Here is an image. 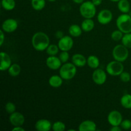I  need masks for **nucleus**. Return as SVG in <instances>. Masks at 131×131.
Returning a JSON list of instances; mask_svg holds the SVG:
<instances>
[{
  "label": "nucleus",
  "mask_w": 131,
  "mask_h": 131,
  "mask_svg": "<svg viewBox=\"0 0 131 131\" xmlns=\"http://www.w3.org/2000/svg\"><path fill=\"white\" fill-rule=\"evenodd\" d=\"M33 47L36 51H43L46 50L50 44L49 38L43 32H37L33 35L31 40Z\"/></svg>",
  "instance_id": "nucleus-1"
},
{
  "label": "nucleus",
  "mask_w": 131,
  "mask_h": 131,
  "mask_svg": "<svg viewBox=\"0 0 131 131\" xmlns=\"http://www.w3.org/2000/svg\"><path fill=\"white\" fill-rule=\"evenodd\" d=\"M116 26L124 34L131 33V16L127 14H123L116 20Z\"/></svg>",
  "instance_id": "nucleus-2"
},
{
  "label": "nucleus",
  "mask_w": 131,
  "mask_h": 131,
  "mask_svg": "<svg viewBox=\"0 0 131 131\" xmlns=\"http://www.w3.org/2000/svg\"><path fill=\"white\" fill-rule=\"evenodd\" d=\"M77 67L74 63H65L61 65L60 69V75L64 80L72 79L77 73Z\"/></svg>",
  "instance_id": "nucleus-3"
},
{
  "label": "nucleus",
  "mask_w": 131,
  "mask_h": 131,
  "mask_svg": "<svg viewBox=\"0 0 131 131\" xmlns=\"http://www.w3.org/2000/svg\"><path fill=\"white\" fill-rule=\"evenodd\" d=\"M95 6L92 1H84L79 7L81 15L85 19H92L96 14Z\"/></svg>",
  "instance_id": "nucleus-4"
},
{
  "label": "nucleus",
  "mask_w": 131,
  "mask_h": 131,
  "mask_svg": "<svg viewBox=\"0 0 131 131\" xmlns=\"http://www.w3.org/2000/svg\"><path fill=\"white\" fill-rule=\"evenodd\" d=\"M112 54L115 60L124 62L129 57V50L123 44L117 45L113 49Z\"/></svg>",
  "instance_id": "nucleus-5"
},
{
  "label": "nucleus",
  "mask_w": 131,
  "mask_h": 131,
  "mask_svg": "<svg viewBox=\"0 0 131 131\" xmlns=\"http://www.w3.org/2000/svg\"><path fill=\"white\" fill-rule=\"evenodd\" d=\"M122 63V62L116 61V60L109 63L106 66V71L107 74L112 76L120 75L124 70V65Z\"/></svg>",
  "instance_id": "nucleus-6"
},
{
  "label": "nucleus",
  "mask_w": 131,
  "mask_h": 131,
  "mask_svg": "<svg viewBox=\"0 0 131 131\" xmlns=\"http://www.w3.org/2000/svg\"><path fill=\"white\" fill-rule=\"evenodd\" d=\"M58 46L61 51H69L72 48L74 41L70 36H64L59 39Z\"/></svg>",
  "instance_id": "nucleus-7"
},
{
  "label": "nucleus",
  "mask_w": 131,
  "mask_h": 131,
  "mask_svg": "<svg viewBox=\"0 0 131 131\" xmlns=\"http://www.w3.org/2000/svg\"><path fill=\"white\" fill-rule=\"evenodd\" d=\"M93 82L97 85H102L104 84L107 79V75L104 70L101 69H96L92 74Z\"/></svg>",
  "instance_id": "nucleus-8"
},
{
  "label": "nucleus",
  "mask_w": 131,
  "mask_h": 131,
  "mask_svg": "<svg viewBox=\"0 0 131 131\" xmlns=\"http://www.w3.org/2000/svg\"><path fill=\"white\" fill-rule=\"evenodd\" d=\"M122 120V115L116 110L111 111L107 116V121L111 126H119Z\"/></svg>",
  "instance_id": "nucleus-9"
},
{
  "label": "nucleus",
  "mask_w": 131,
  "mask_h": 131,
  "mask_svg": "<svg viewBox=\"0 0 131 131\" xmlns=\"http://www.w3.org/2000/svg\"><path fill=\"white\" fill-rule=\"evenodd\" d=\"M113 19V14L110 10L104 9L100 12L97 15V20L100 24L106 25L109 24Z\"/></svg>",
  "instance_id": "nucleus-10"
},
{
  "label": "nucleus",
  "mask_w": 131,
  "mask_h": 131,
  "mask_svg": "<svg viewBox=\"0 0 131 131\" xmlns=\"http://www.w3.org/2000/svg\"><path fill=\"white\" fill-rule=\"evenodd\" d=\"M17 27V21L14 19H6L2 24V29L6 33H12L15 31Z\"/></svg>",
  "instance_id": "nucleus-11"
},
{
  "label": "nucleus",
  "mask_w": 131,
  "mask_h": 131,
  "mask_svg": "<svg viewBox=\"0 0 131 131\" xmlns=\"http://www.w3.org/2000/svg\"><path fill=\"white\" fill-rule=\"evenodd\" d=\"M9 120L12 125H14V127L22 126L24 124L25 118L23 114L15 111L14 113L10 114Z\"/></svg>",
  "instance_id": "nucleus-12"
},
{
  "label": "nucleus",
  "mask_w": 131,
  "mask_h": 131,
  "mask_svg": "<svg viewBox=\"0 0 131 131\" xmlns=\"http://www.w3.org/2000/svg\"><path fill=\"white\" fill-rule=\"evenodd\" d=\"M61 61L59 57L56 56H49L46 60V65L51 70H58L61 67Z\"/></svg>",
  "instance_id": "nucleus-13"
},
{
  "label": "nucleus",
  "mask_w": 131,
  "mask_h": 131,
  "mask_svg": "<svg viewBox=\"0 0 131 131\" xmlns=\"http://www.w3.org/2000/svg\"><path fill=\"white\" fill-rule=\"evenodd\" d=\"M1 65L0 70L1 71H5L8 70L12 65V61L10 56L5 52H1Z\"/></svg>",
  "instance_id": "nucleus-14"
},
{
  "label": "nucleus",
  "mask_w": 131,
  "mask_h": 131,
  "mask_svg": "<svg viewBox=\"0 0 131 131\" xmlns=\"http://www.w3.org/2000/svg\"><path fill=\"white\" fill-rule=\"evenodd\" d=\"M52 126L51 122L47 119H40L35 124V129L38 131H49Z\"/></svg>",
  "instance_id": "nucleus-15"
},
{
  "label": "nucleus",
  "mask_w": 131,
  "mask_h": 131,
  "mask_svg": "<svg viewBox=\"0 0 131 131\" xmlns=\"http://www.w3.org/2000/svg\"><path fill=\"white\" fill-rule=\"evenodd\" d=\"M78 129L79 131H95L97 130V125L92 120H84L79 124Z\"/></svg>",
  "instance_id": "nucleus-16"
},
{
  "label": "nucleus",
  "mask_w": 131,
  "mask_h": 131,
  "mask_svg": "<svg viewBox=\"0 0 131 131\" xmlns=\"http://www.w3.org/2000/svg\"><path fill=\"white\" fill-rule=\"evenodd\" d=\"M72 61L77 67H83L87 63V60L81 54H75L72 56Z\"/></svg>",
  "instance_id": "nucleus-17"
},
{
  "label": "nucleus",
  "mask_w": 131,
  "mask_h": 131,
  "mask_svg": "<svg viewBox=\"0 0 131 131\" xmlns=\"http://www.w3.org/2000/svg\"><path fill=\"white\" fill-rule=\"evenodd\" d=\"M63 79L60 75H52L49 79V84L52 88H59L62 85Z\"/></svg>",
  "instance_id": "nucleus-18"
},
{
  "label": "nucleus",
  "mask_w": 131,
  "mask_h": 131,
  "mask_svg": "<svg viewBox=\"0 0 131 131\" xmlns=\"http://www.w3.org/2000/svg\"><path fill=\"white\" fill-rule=\"evenodd\" d=\"M118 8L123 14H127L130 11V3L128 0H120L118 2Z\"/></svg>",
  "instance_id": "nucleus-19"
},
{
  "label": "nucleus",
  "mask_w": 131,
  "mask_h": 131,
  "mask_svg": "<svg viewBox=\"0 0 131 131\" xmlns=\"http://www.w3.org/2000/svg\"><path fill=\"white\" fill-rule=\"evenodd\" d=\"M95 23L92 19H85L81 23V28L85 32L91 31L94 28Z\"/></svg>",
  "instance_id": "nucleus-20"
},
{
  "label": "nucleus",
  "mask_w": 131,
  "mask_h": 131,
  "mask_svg": "<svg viewBox=\"0 0 131 131\" xmlns=\"http://www.w3.org/2000/svg\"><path fill=\"white\" fill-rule=\"evenodd\" d=\"M81 27L79 26L78 24H72L69 28V33L70 36L74 37H78L81 35L82 34Z\"/></svg>",
  "instance_id": "nucleus-21"
},
{
  "label": "nucleus",
  "mask_w": 131,
  "mask_h": 131,
  "mask_svg": "<svg viewBox=\"0 0 131 131\" xmlns=\"http://www.w3.org/2000/svg\"><path fill=\"white\" fill-rule=\"evenodd\" d=\"M87 64L92 69H97L100 65L99 59L96 56L91 55V56H88V59H87Z\"/></svg>",
  "instance_id": "nucleus-22"
},
{
  "label": "nucleus",
  "mask_w": 131,
  "mask_h": 131,
  "mask_svg": "<svg viewBox=\"0 0 131 131\" xmlns=\"http://www.w3.org/2000/svg\"><path fill=\"white\" fill-rule=\"evenodd\" d=\"M15 0H1V6L7 11H11L15 7Z\"/></svg>",
  "instance_id": "nucleus-23"
},
{
  "label": "nucleus",
  "mask_w": 131,
  "mask_h": 131,
  "mask_svg": "<svg viewBox=\"0 0 131 131\" xmlns=\"http://www.w3.org/2000/svg\"><path fill=\"white\" fill-rule=\"evenodd\" d=\"M122 106L125 109H131V95L125 94L120 99Z\"/></svg>",
  "instance_id": "nucleus-24"
},
{
  "label": "nucleus",
  "mask_w": 131,
  "mask_h": 131,
  "mask_svg": "<svg viewBox=\"0 0 131 131\" xmlns=\"http://www.w3.org/2000/svg\"><path fill=\"white\" fill-rule=\"evenodd\" d=\"M20 71H21V68L20 65L17 63H14L8 69V74L12 77H17L20 74Z\"/></svg>",
  "instance_id": "nucleus-25"
},
{
  "label": "nucleus",
  "mask_w": 131,
  "mask_h": 131,
  "mask_svg": "<svg viewBox=\"0 0 131 131\" xmlns=\"http://www.w3.org/2000/svg\"><path fill=\"white\" fill-rule=\"evenodd\" d=\"M31 6L34 10L40 11L46 6V0H31Z\"/></svg>",
  "instance_id": "nucleus-26"
},
{
  "label": "nucleus",
  "mask_w": 131,
  "mask_h": 131,
  "mask_svg": "<svg viewBox=\"0 0 131 131\" xmlns=\"http://www.w3.org/2000/svg\"><path fill=\"white\" fill-rule=\"evenodd\" d=\"M58 46L55 44H49V46L46 49V52L49 56H56L59 52Z\"/></svg>",
  "instance_id": "nucleus-27"
},
{
  "label": "nucleus",
  "mask_w": 131,
  "mask_h": 131,
  "mask_svg": "<svg viewBox=\"0 0 131 131\" xmlns=\"http://www.w3.org/2000/svg\"><path fill=\"white\" fill-rule=\"evenodd\" d=\"M122 42V44L128 49H131V33H125L124 35Z\"/></svg>",
  "instance_id": "nucleus-28"
},
{
  "label": "nucleus",
  "mask_w": 131,
  "mask_h": 131,
  "mask_svg": "<svg viewBox=\"0 0 131 131\" xmlns=\"http://www.w3.org/2000/svg\"><path fill=\"white\" fill-rule=\"evenodd\" d=\"M65 124L62 122L57 121L52 124V129L54 131H64L65 130Z\"/></svg>",
  "instance_id": "nucleus-29"
},
{
  "label": "nucleus",
  "mask_w": 131,
  "mask_h": 131,
  "mask_svg": "<svg viewBox=\"0 0 131 131\" xmlns=\"http://www.w3.org/2000/svg\"><path fill=\"white\" fill-rule=\"evenodd\" d=\"M123 33H123L122 31H121L120 29L114 31L111 33V39L114 41H120V40H122V39L123 38V36H124Z\"/></svg>",
  "instance_id": "nucleus-30"
},
{
  "label": "nucleus",
  "mask_w": 131,
  "mask_h": 131,
  "mask_svg": "<svg viewBox=\"0 0 131 131\" xmlns=\"http://www.w3.org/2000/svg\"><path fill=\"white\" fill-rule=\"evenodd\" d=\"M5 110H6V112L8 113L12 114L14 112H15V110H16V106L14 104V103L11 102H8L5 105Z\"/></svg>",
  "instance_id": "nucleus-31"
},
{
  "label": "nucleus",
  "mask_w": 131,
  "mask_h": 131,
  "mask_svg": "<svg viewBox=\"0 0 131 131\" xmlns=\"http://www.w3.org/2000/svg\"><path fill=\"white\" fill-rule=\"evenodd\" d=\"M69 54L68 52V51H62L61 53L60 54V56H59V58L60 59L61 62L63 63H65L68 61V60H69Z\"/></svg>",
  "instance_id": "nucleus-32"
},
{
  "label": "nucleus",
  "mask_w": 131,
  "mask_h": 131,
  "mask_svg": "<svg viewBox=\"0 0 131 131\" xmlns=\"http://www.w3.org/2000/svg\"><path fill=\"white\" fill-rule=\"evenodd\" d=\"M120 80L124 83H127L130 80V74L127 72H123L120 75Z\"/></svg>",
  "instance_id": "nucleus-33"
},
{
  "label": "nucleus",
  "mask_w": 131,
  "mask_h": 131,
  "mask_svg": "<svg viewBox=\"0 0 131 131\" xmlns=\"http://www.w3.org/2000/svg\"><path fill=\"white\" fill-rule=\"evenodd\" d=\"M120 126L124 130H129L131 129V121L128 119L122 120Z\"/></svg>",
  "instance_id": "nucleus-34"
},
{
  "label": "nucleus",
  "mask_w": 131,
  "mask_h": 131,
  "mask_svg": "<svg viewBox=\"0 0 131 131\" xmlns=\"http://www.w3.org/2000/svg\"><path fill=\"white\" fill-rule=\"evenodd\" d=\"M0 33H1V42H0V46H3L5 41V34H4V31L3 29H1L0 31Z\"/></svg>",
  "instance_id": "nucleus-35"
},
{
  "label": "nucleus",
  "mask_w": 131,
  "mask_h": 131,
  "mask_svg": "<svg viewBox=\"0 0 131 131\" xmlns=\"http://www.w3.org/2000/svg\"><path fill=\"white\" fill-rule=\"evenodd\" d=\"M122 127L119 125V126H112V127L110 129L111 131H121Z\"/></svg>",
  "instance_id": "nucleus-36"
},
{
  "label": "nucleus",
  "mask_w": 131,
  "mask_h": 131,
  "mask_svg": "<svg viewBox=\"0 0 131 131\" xmlns=\"http://www.w3.org/2000/svg\"><path fill=\"white\" fill-rule=\"evenodd\" d=\"M55 35H56V37H57L58 38H59V39H60V38H62L63 37H64L63 33L62 31H56Z\"/></svg>",
  "instance_id": "nucleus-37"
},
{
  "label": "nucleus",
  "mask_w": 131,
  "mask_h": 131,
  "mask_svg": "<svg viewBox=\"0 0 131 131\" xmlns=\"http://www.w3.org/2000/svg\"><path fill=\"white\" fill-rule=\"evenodd\" d=\"M24 129L22 127V126L14 127L12 129V131H24Z\"/></svg>",
  "instance_id": "nucleus-38"
},
{
  "label": "nucleus",
  "mask_w": 131,
  "mask_h": 131,
  "mask_svg": "<svg viewBox=\"0 0 131 131\" xmlns=\"http://www.w3.org/2000/svg\"><path fill=\"white\" fill-rule=\"evenodd\" d=\"M92 1L95 6H99L102 3V0H92Z\"/></svg>",
  "instance_id": "nucleus-39"
},
{
  "label": "nucleus",
  "mask_w": 131,
  "mask_h": 131,
  "mask_svg": "<svg viewBox=\"0 0 131 131\" xmlns=\"http://www.w3.org/2000/svg\"><path fill=\"white\" fill-rule=\"evenodd\" d=\"M73 2L76 4H82L84 2V0H72Z\"/></svg>",
  "instance_id": "nucleus-40"
},
{
  "label": "nucleus",
  "mask_w": 131,
  "mask_h": 131,
  "mask_svg": "<svg viewBox=\"0 0 131 131\" xmlns=\"http://www.w3.org/2000/svg\"><path fill=\"white\" fill-rule=\"evenodd\" d=\"M110 1H112V2H118L120 0H110Z\"/></svg>",
  "instance_id": "nucleus-41"
},
{
  "label": "nucleus",
  "mask_w": 131,
  "mask_h": 131,
  "mask_svg": "<svg viewBox=\"0 0 131 131\" xmlns=\"http://www.w3.org/2000/svg\"><path fill=\"white\" fill-rule=\"evenodd\" d=\"M48 1H49V2H54V1H56V0H47Z\"/></svg>",
  "instance_id": "nucleus-42"
}]
</instances>
